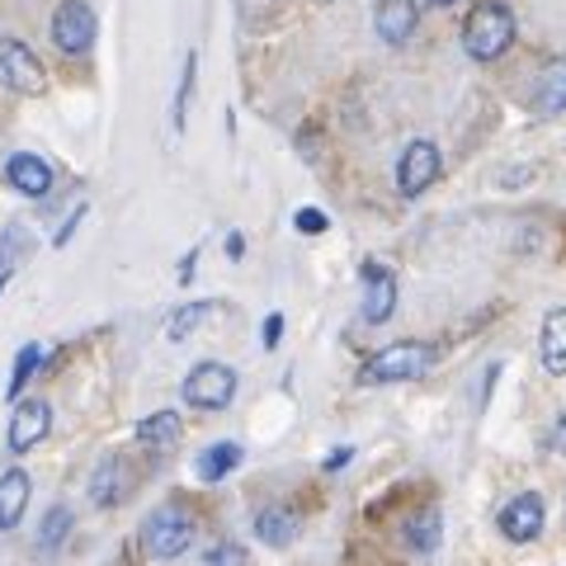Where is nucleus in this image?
I'll list each match as a JSON object with an SVG mask.
<instances>
[{"label":"nucleus","instance_id":"f257e3e1","mask_svg":"<svg viewBox=\"0 0 566 566\" xmlns=\"http://www.w3.org/2000/svg\"><path fill=\"white\" fill-rule=\"evenodd\" d=\"M510 43H515V14L501 0H482V6H472L468 24H463V48L472 62H495L505 57Z\"/></svg>","mask_w":566,"mask_h":566},{"label":"nucleus","instance_id":"f03ea898","mask_svg":"<svg viewBox=\"0 0 566 566\" xmlns=\"http://www.w3.org/2000/svg\"><path fill=\"white\" fill-rule=\"evenodd\" d=\"M430 368H434V345L397 340L364 364V382H411V378H424Z\"/></svg>","mask_w":566,"mask_h":566},{"label":"nucleus","instance_id":"7ed1b4c3","mask_svg":"<svg viewBox=\"0 0 566 566\" xmlns=\"http://www.w3.org/2000/svg\"><path fill=\"white\" fill-rule=\"evenodd\" d=\"M189 543H193V515L180 505L151 510L147 524H142V547H147L156 562H175L180 553H189Z\"/></svg>","mask_w":566,"mask_h":566},{"label":"nucleus","instance_id":"20e7f679","mask_svg":"<svg viewBox=\"0 0 566 566\" xmlns=\"http://www.w3.org/2000/svg\"><path fill=\"white\" fill-rule=\"evenodd\" d=\"M0 85L14 95H43L48 91V71L33 57V48L20 39H0Z\"/></svg>","mask_w":566,"mask_h":566},{"label":"nucleus","instance_id":"39448f33","mask_svg":"<svg viewBox=\"0 0 566 566\" xmlns=\"http://www.w3.org/2000/svg\"><path fill=\"white\" fill-rule=\"evenodd\" d=\"M95 33H99V20L85 0H62L52 10V43H57L66 57H81V52L95 48Z\"/></svg>","mask_w":566,"mask_h":566},{"label":"nucleus","instance_id":"423d86ee","mask_svg":"<svg viewBox=\"0 0 566 566\" xmlns=\"http://www.w3.org/2000/svg\"><path fill=\"white\" fill-rule=\"evenodd\" d=\"M439 170H444V156H439V147L430 137L406 142V151L397 161V189L406 193V199H420V193L439 180Z\"/></svg>","mask_w":566,"mask_h":566},{"label":"nucleus","instance_id":"0eeeda50","mask_svg":"<svg viewBox=\"0 0 566 566\" xmlns=\"http://www.w3.org/2000/svg\"><path fill=\"white\" fill-rule=\"evenodd\" d=\"M237 397V374L227 364H199L185 378V401L199 406V411H222Z\"/></svg>","mask_w":566,"mask_h":566},{"label":"nucleus","instance_id":"6e6552de","mask_svg":"<svg viewBox=\"0 0 566 566\" xmlns=\"http://www.w3.org/2000/svg\"><path fill=\"white\" fill-rule=\"evenodd\" d=\"M374 24H378V39L387 48H406L416 39V29H420V6L416 0H378Z\"/></svg>","mask_w":566,"mask_h":566},{"label":"nucleus","instance_id":"1a4fd4ad","mask_svg":"<svg viewBox=\"0 0 566 566\" xmlns=\"http://www.w3.org/2000/svg\"><path fill=\"white\" fill-rule=\"evenodd\" d=\"M543 520H547L543 495L524 491V495H515V501L501 510V534H505L510 543H534V538L543 534Z\"/></svg>","mask_w":566,"mask_h":566},{"label":"nucleus","instance_id":"9d476101","mask_svg":"<svg viewBox=\"0 0 566 566\" xmlns=\"http://www.w3.org/2000/svg\"><path fill=\"white\" fill-rule=\"evenodd\" d=\"M364 316L374 326H382L387 316H392V307H397V274L387 270V264H378V260H368L364 264Z\"/></svg>","mask_w":566,"mask_h":566},{"label":"nucleus","instance_id":"9b49d317","mask_svg":"<svg viewBox=\"0 0 566 566\" xmlns=\"http://www.w3.org/2000/svg\"><path fill=\"white\" fill-rule=\"evenodd\" d=\"M52 430V411H48V401H20L14 406V416H10V449L14 453H29L33 444H43V434Z\"/></svg>","mask_w":566,"mask_h":566},{"label":"nucleus","instance_id":"f8f14e48","mask_svg":"<svg viewBox=\"0 0 566 566\" xmlns=\"http://www.w3.org/2000/svg\"><path fill=\"white\" fill-rule=\"evenodd\" d=\"M128 491H133V468L123 463L118 453L104 458V463L95 468V476H91V501H95L99 510H114V505L128 501Z\"/></svg>","mask_w":566,"mask_h":566},{"label":"nucleus","instance_id":"ddd939ff","mask_svg":"<svg viewBox=\"0 0 566 566\" xmlns=\"http://www.w3.org/2000/svg\"><path fill=\"white\" fill-rule=\"evenodd\" d=\"M6 175H10L14 189L29 193V199H48L52 193V166L43 161V156H33V151H14Z\"/></svg>","mask_w":566,"mask_h":566},{"label":"nucleus","instance_id":"4468645a","mask_svg":"<svg viewBox=\"0 0 566 566\" xmlns=\"http://www.w3.org/2000/svg\"><path fill=\"white\" fill-rule=\"evenodd\" d=\"M538 354H543V368H547L553 378L566 374V307H557V312H547V316H543Z\"/></svg>","mask_w":566,"mask_h":566},{"label":"nucleus","instance_id":"2eb2a0df","mask_svg":"<svg viewBox=\"0 0 566 566\" xmlns=\"http://www.w3.org/2000/svg\"><path fill=\"white\" fill-rule=\"evenodd\" d=\"M29 495H33L29 472L10 468L6 476H0V528H14V524L24 520V510H29Z\"/></svg>","mask_w":566,"mask_h":566},{"label":"nucleus","instance_id":"dca6fc26","mask_svg":"<svg viewBox=\"0 0 566 566\" xmlns=\"http://www.w3.org/2000/svg\"><path fill=\"white\" fill-rule=\"evenodd\" d=\"M180 434H185V424H180V411H156L137 424V444L142 449H170V444H180Z\"/></svg>","mask_w":566,"mask_h":566},{"label":"nucleus","instance_id":"f3484780","mask_svg":"<svg viewBox=\"0 0 566 566\" xmlns=\"http://www.w3.org/2000/svg\"><path fill=\"white\" fill-rule=\"evenodd\" d=\"M255 538L260 543H270V547H289L297 538V520H293V510H283V505H264L260 515H255Z\"/></svg>","mask_w":566,"mask_h":566},{"label":"nucleus","instance_id":"a211bd4d","mask_svg":"<svg viewBox=\"0 0 566 566\" xmlns=\"http://www.w3.org/2000/svg\"><path fill=\"white\" fill-rule=\"evenodd\" d=\"M534 104L543 114H566V57L547 62V71L538 76V91H534Z\"/></svg>","mask_w":566,"mask_h":566},{"label":"nucleus","instance_id":"6ab92c4d","mask_svg":"<svg viewBox=\"0 0 566 566\" xmlns=\"http://www.w3.org/2000/svg\"><path fill=\"white\" fill-rule=\"evenodd\" d=\"M199 482H222L227 472H237L241 468V444H212L199 453Z\"/></svg>","mask_w":566,"mask_h":566},{"label":"nucleus","instance_id":"aec40b11","mask_svg":"<svg viewBox=\"0 0 566 566\" xmlns=\"http://www.w3.org/2000/svg\"><path fill=\"white\" fill-rule=\"evenodd\" d=\"M439 534H444V520H439V510H420V515L406 520V543H411L416 553H434Z\"/></svg>","mask_w":566,"mask_h":566},{"label":"nucleus","instance_id":"412c9836","mask_svg":"<svg viewBox=\"0 0 566 566\" xmlns=\"http://www.w3.org/2000/svg\"><path fill=\"white\" fill-rule=\"evenodd\" d=\"M212 312H218V303H189V307H180L166 322V335H170V340H185V335H193V326H203Z\"/></svg>","mask_w":566,"mask_h":566},{"label":"nucleus","instance_id":"4be33fe9","mask_svg":"<svg viewBox=\"0 0 566 566\" xmlns=\"http://www.w3.org/2000/svg\"><path fill=\"white\" fill-rule=\"evenodd\" d=\"M39 364H43V349L39 345H24L20 354H14V374H10V397H20L24 392V382L39 374Z\"/></svg>","mask_w":566,"mask_h":566},{"label":"nucleus","instance_id":"5701e85b","mask_svg":"<svg viewBox=\"0 0 566 566\" xmlns=\"http://www.w3.org/2000/svg\"><path fill=\"white\" fill-rule=\"evenodd\" d=\"M66 534H71V510H66V505H52L48 520H43V528H39V543L52 553V547H57Z\"/></svg>","mask_w":566,"mask_h":566},{"label":"nucleus","instance_id":"b1692460","mask_svg":"<svg viewBox=\"0 0 566 566\" xmlns=\"http://www.w3.org/2000/svg\"><path fill=\"white\" fill-rule=\"evenodd\" d=\"M203 566H251V557L241 543H212L203 553Z\"/></svg>","mask_w":566,"mask_h":566},{"label":"nucleus","instance_id":"393cba45","mask_svg":"<svg viewBox=\"0 0 566 566\" xmlns=\"http://www.w3.org/2000/svg\"><path fill=\"white\" fill-rule=\"evenodd\" d=\"M193 76H199V57H185V85H180V95H175V128H185V109H189V91H193Z\"/></svg>","mask_w":566,"mask_h":566},{"label":"nucleus","instance_id":"a878e982","mask_svg":"<svg viewBox=\"0 0 566 566\" xmlns=\"http://www.w3.org/2000/svg\"><path fill=\"white\" fill-rule=\"evenodd\" d=\"M293 222H297V232H307V237H316V232H326V227H331V218L322 208H297Z\"/></svg>","mask_w":566,"mask_h":566},{"label":"nucleus","instance_id":"bb28decb","mask_svg":"<svg viewBox=\"0 0 566 566\" xmlns=\"http://www.w3.org/2000/svg\"><path fill=\"white\" fill-rule=\"evenodd\" d=\"M279 335H283V316H279V312H274V316H264V345L274 349V345H279Z\"/></svg>","mask_w":566,"mask_h":566},{"label":"nucleus","instance_id":"cd10ccee","mask_svg":"<svg viewBox=\"0 0 566 566\" xmlns=\"http://www.w3.org/2000/svg\"><path fill=\"white\" fill-rule=\"evenodd\" d=\"M553 453H562L566 458V411L557 416V424H553Z\"/></svg>","mask_w":566,"mask_h":566},{"label":"nucleus","instance_id":"c85d7f7f","mask_svg":"<svg viewBox=\"0 0 566 566\" xmlns=\"http://www.w3.org/2000/svg\"><path fill=\"white\" fill-rule=\"evenodd\" d=\"M349 463V449H340V453H331L326 458V472H335V468H345Z\"/></svg>","mask_w":566,"mask_h":566},{"label":"nucleus","instance_id":"c756f323","mask_svg":"<svg viewBox=\"0 0 566 566\" xmlns=\"http://www.w3.org/2000/svg\"><path fill=\"white\" fill-rule=\"evenodd\" d=\"M241 251H245V241H241V237H227V255L241 260Z\"/></svg>","mask_w":566,"mask_h":566},{"label":"nucleus","instance_id":"7c9ffc66","mask_svg":"<svg viewBox=\"0 0 566 566\" xmlns=\"http://www.w3.org/2000/svg\"><path fill=\"white\" fill-rule=\"evenodd\" d=\"M424 6H453V0H424Z\"/></svg>","mask_w":566,"mask_h":566}]
</instances>
